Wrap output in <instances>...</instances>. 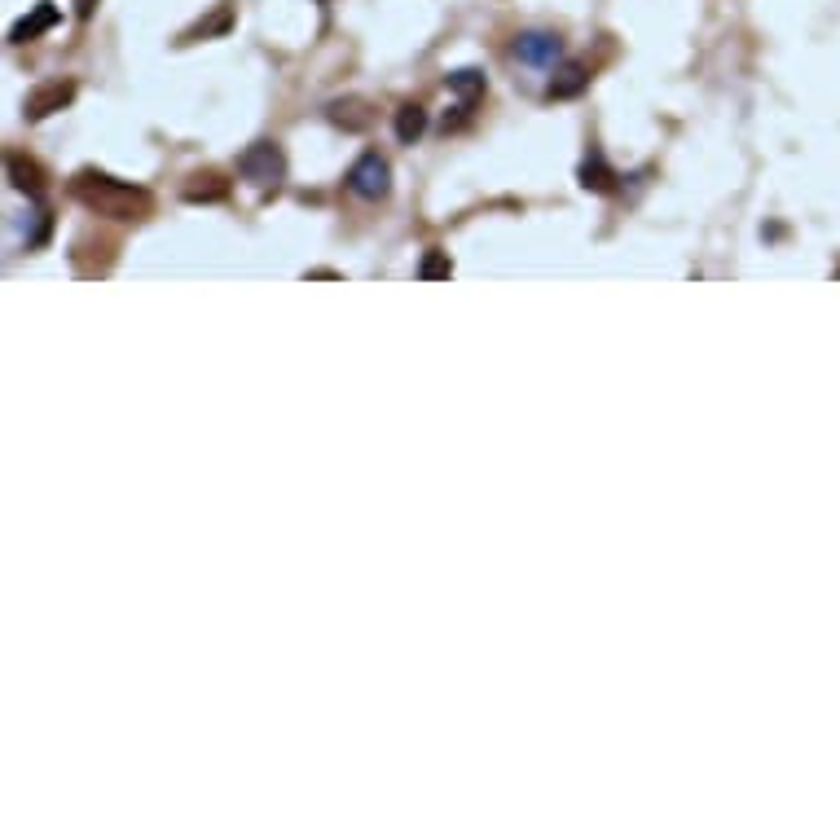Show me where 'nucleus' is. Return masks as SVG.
Listing matches in <instances>:
<instances>
[{"mask_svg":"<svg viewBox=\"0 0 840 840\" xmlns=\"http://www.w3.org/2000/svg\"><path fill=\"white\" fill-rule=\"evenodd\" d=\"M71 194L80 198V207H88L93 216H106V220H146L154 212V198L141 190V185L115 181V176H106L97 168L75 172Z\"/></svg>","mask_w":840,"mask_h":840,"instance_id":"nucleus-1","label":"nucleus"},{"mask_svg":"<svg viewBox=\"0 0 840 840\" xmlns=\"http://www.w3.org/2000/svg\"><path fill=\"white\" fill-rule=\"evenodd\" d=\"M238 176L242 181H251L260 194H269V190H278L282 185V176H286V159H282V150L273 146V141H256L251 150H242L238 154Z\"/></svg>","mask_w":840,"mask_h":840,"instance_id":"nucleus-2","label":"nucleus"},{"mask_svg":"<svg viewBox=\"0 0 840 840\" xmlns=\"http://www.w3.org/2000/svg\"><path fill=\"white\" fill-rule=\"evenodd\" d=\"M348 190L357 194V198H366V203H383V198L392 194V168H388V159H383L379 150H366L348 168Z\"/></svg>","mask_w":840,"mask_h":840,"instance_id":"nucleus-3","label":"nucleus"},{"mask_svg":"<svg viewBox=\"0 0 840 840\" xmlns=\"http://www.w3.org/2000/svg\"><path fill=\"white\" fill-rule=\"evenodd\" d=\"M71 102H75V80H49V84H36L27 97H22V115H27V119H49L53 110H62Z\"/></svg>","mask_w":840,"mask_h":840,"instance_id":"nucleus-4","label":"nucleus"},{"mask_svg":"<svg viewBox=\"0 0 840 840\" xmlns=\"http://www.w3.org/2000/svg\"><path fill=\"white\" fill-rule=\"evenodd\" d=\"M515 58L524 66H559L563 62V40L555 31H524V36L515 40Z\"/></svg>","mask_w":840,"mask_h":840,"instance_id":"nucleus-5","label":"nucleus"},{"mask_svg":"<svg viewBox=\"0 0 840 840\" xmlns=\"http://www.w3.org/2000/svg\"><path fill=\"white\" fill-rule=\"evenodd\" d=\"M326 119L344 132H366L374 124V110L366 97H335V102L326 106Z\"/></svg>","mask_w":840,"mask_h":840,"instance_id":"nucleus-6","label":"nucleus"},{"mask_svg":"<svg viewBox=\"0 0 840 840\" xmlns=\"http://www.w3.org/2000/svg\"><path fill=\"white\" fill-rule=\"evenodd\" d=\"M181 198H185V203H225L229 181L216 168H203V172H194L190 181L181 185Z\"/></svg>","mask_w":840,"mask_h":840,"instance_id":"nucleus-7","label":"nucleus"},{"mask_svg":"<svg viewBox=\"0 0 840 840\" xmlns=\"http://www.w3.org/2000/svg\"><path fill=\"white\" fill-rule=\"evenodd\" d=\"M58 5L53 0H40L36 9H31L27 18H18L14 22V31H9V44H27V40H36V36H44V31H53L58 27Z\"/></svg>","mask_w":840,"mask_h":840,"instance_id":"nucleus-8","label":"nucleus"},{"mask_svg":"<svg viewBox=\"0 0 840 840\" xmlns=\"http://www.w3.org/2000/svg\"><path fill=\"white\" fill-rule=\"evenodd\" d=\"M5 172H9V185H14V190H22V194H31V198H40L44 194V168L36 159H31V154H9L5 159Z\"/></svg>","mask_w":840,"mask_h":840,"instance_id":"nucleus-9","label":"nucleus"},{"mask_svg":"<svg viewBox=\"0 0 840 840\" xmlns=\"http://www.w3.org/2000/svg\"><path fill=\"white\" fill-rule=\"evenodd\" d=\"M585 84H590V66L585 62H563L555 71V80L546 84V97L550 102H568V97H581Z\"/></svg>","mask_w":840,"mask_h":840,"instance_id":"nucleus-10","label":"nucleus"},{"mask_svg":"<svg viewBox=\"0 0 840 840\" xmlns=\"http://www.w3.org/2000/svg\"><path fill=\"white\" fill-rule=\"evenodd\" d=\"M423 132H427V110L418 102H405L401 110H396V141H401V146H414Z\"/></svg>","mask_w":840,"mask_h":840,"instance_id":"nucleus-11","label":"nucleus"},{"mask_svg":"<svg viewBox=\"0 0 840 840\" xmlns=\"http://www.w3.org/2000/svg\"><path fill=\"white\" fill-rule=\"evenodd\" d=\"M449 93L458 97V102L475 106L484 97V71H475V66H462V71L449 75Z\"/></svg>","mask_w":840,"mask_h":840,"instance_id":"nucleus-12","label":"nucleus"},{"mask_svg":"<svg viewBox=\"0 0 840 840\" xmlns=\"http://www.w3.org/2000/svg\"><path fill=\"white\" fill-rule=\"evenodd\" d=\"M581 185H585V190H594V194H607L616 185V172L603 163V154H594V159L581 163Z\"/></svg>","mask_w":840,"mask_h":840,"instance_id":"nucleus-13","label":"nucleus"},{"mask_svg":"<svg viewBox=\"0 0 840 840\" xmlns=\"http://www.w3.org/2000/svg\"><path fill=\"white\" fill-rule=\"evenodd\" d=\"M449 273H453V264H449V256H445V251H427V256H423V264H418V278H423V282L449 278Z\"/></svg>","mask_w":840,"mask_h":840,"instance_id":"nucleus-14","label":"nucleus"},{"mask_svg":"<svg viewBox=\"0 0 840 840\" xmlns=\"http://www.w3.org/2000/svg\"><path fill=\"white\" fill-rule=\"evenodd\" d=\"M229 27V9H220V14L212 22H203V27H194V31H185V40H198V36H212V31H225Z\"/></svg>","mask_w":840,"mask_h":840,"instance_id":"nucleus-15","label":"nucleus"},{"mask_svg":"<svg viewBox=\"0 0 840 840\" xmlns=\"http://www.w3.org/2000/svg\"><path fill=\"white\" fill-rule=\"evenodd\" d=\"M93 5H97V0H75V14L88 22V18H93Z\"/></svg>","mask_w":840,"mask_h":840,"instance_id":"nucleus-16","label":"nucleus"}]
</instances>
